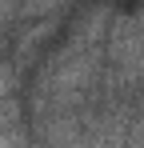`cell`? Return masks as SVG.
<instances>
[{
	"label": "cell",
	"mask_w": 144,
	"mask_h": 148,
	"mask_svg": "<svg viewBox=\"0 0 144 148\" xmlns=\"http://www.w3.org/2000/svg\"><path fill=\"white\" fill-rule=\"evenodd\" d=\"M0 148H24L20 136H12V132H0Z\"/></svg>",
	"instance_id": "6da1fadb"
}]
</instances>
